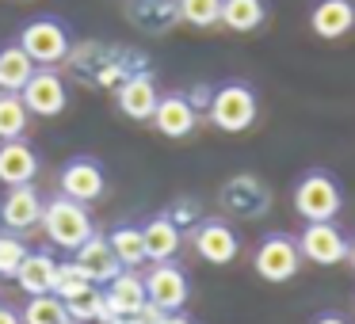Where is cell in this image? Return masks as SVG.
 Wrapping results in <instances>:
<instances>
[{"mask_svg":"<svg viewBox=\"0 0 355 324\" xmlns=\"http://www.w3.org/2000/svg\"><path fill=\"white\" fill-rule=\"evenodd\" d=\"M19 316H24V324H58L65 321V301L58 298V294H35V298H27V305L19 309Z\"/></svg>","mask_w":355,"mask_h":324,"instance_id":"cell-28","label":"cell"},{"mask_svg":"<svg viewBox=\"0 0 355 324\" xmlns=\"http://www.w3.org/2000/svg\"><path fill=\"white\" fill-rule=\"evenodd\" d=\"M141 278H146L149 305H157L161 313H180L187 305V298H191V278H187V271L176 260L149 263Z\"/></svg>","mask_w":355,"mask_h":324,"instance_id":"cell-9","label":"cell"},{"mask_svg":"<svg viewBox=\"0 0 355 324\" xmlns=\"http://www.w3.org/2000/svg\"><path fill=\"white\" fill-rule=\"evenodd\" d=\"M31 126V111H27L19 92H0V141L8 138H24Z\"/></svg>","mask_w":355,"mask_h":324,"instance_id":"cell-27","label":"cell"},{"mask_svg":"<svg viewBox=\"0 0 355 324\" xmlns=\"http://www.w3.org/2000/svg\"><path fill=\"white\" fill-rule=\"evenodd\" d=\"M65 313H69L73 321H80V324H111L107 301H103V286H88V290L77 294V298H69L65 301Z\"/></svg>","mask_w":355,"mask_h":324,"instance_id":"cell-26","label":"cell"},{"mask_svg":"<svg viewBox=\"0 0 355 324\" xmlns=\"http://www.w3.org/2000/svg\"><path fill=\"white\" fill-rule=\"evenodd\" d=\"M268 0H222V27L233 35H252L268 24Z\"/></svg>","mask_w":355,"mask_h":324,"instance_id":"cell-23","label":"cell"},{"mask_svg":"<svg viewBox=\"0 0 355 324\" xmlns=\"http://www.w3.org/2000/svg\"><path fill=\"white\" fill-rule=\"evenodd\" d=\"M31 248L24 244V233H12V229H0V278H16L19 263L27 260Z\"/></svg>","mask_w":355,"mask_h":324,"instance_id":"cell-30","label":"cell"},{"mask_svg":"<svg viewBox=\"0 0 355 324\" xmlns=\"http://www.w3.org/2000/svg\"><path fill=\"white\" fill-rule=\"evenodd\" d=\"M157 324H195V321H191V316L184 313V309H180V313H164V316H161V321H157Z\"/></svg>","mask_w":355,"mask_h":324,"instance_id":"cell-35","label":"cell"},{"mask_svg":"<svg viewBox=\"0 0 355 324\" xmlns=\"http://www.w3.org/2000/svg\"><path fill=\"white\" fill-rule=\"evenodd\" d=\"M58 324H80V321H73V316H65V321H58Z\"/></svg>","mask_w":355,"mask_h":324,"instance_id":"cell-38","label":"cell"},{"mask_svg":"<svg viewBox=\"0 0 355 324\" xmlns=\"http://www.w3.org/2000/svg\"><path fill=\"white\" fill-rule=\"evenodd\" d=\"M187 100H191V107L199 111V115H207V107H210V96H214V88L210 84H195L191 92H184Z\"/></svg>","mask_w":355,"mask_h":324,"instance_id":"cell-33","label":"cell"},{"mask_svg":"<svg viewBox=\"0 0 355 324\" xmlns=\"http://www.w3.org/2000/svg\"><path fill=\"white\" fill-rule=\"evenodd\" d=\"M19 96H24L27 111H31L35 118H58L69 107V84H65V77L58 69H50V65H39Z\"/></svg>","mask_w":355,"mask_h":324,"instance_id":"cell-12","label":"cell"},{"mask_svg":"<svg viewBox=\"0 0 355 324\" xmlns=\"http://www.w3.org/2000/svg\"><path fill=\"white\" fill-rule=\"evenodd\" d=\"M103 301H107L111 324L126 321V316H138L141 309L149 305V294H146V278H141V271L123 267L107 286H103Z\"/></svg>","mask_w":355,"mask_h":324,"instance_id":"cell-13","label":"cell"},{"mask_svg":"<svg viewBox=\"0 0 355 324\" xmlns=\"http://www.w3.org/2000/svg\"><path fill=\"white\" fill-rule=\"evenodd\" d=\"M187 240H191L195 255L207 260L210 267H225L241 255V237L225 217H199V222L187 229Z\"/></svg>","mask_w":355,"mask_h":324,"instance_id":"cell-8","label":"cell"},{"mask_svg":"<svg viewBox=\"0 0 355 324\" xmlns=\"http://www.w3.org/2000/svg\"><path fill=\"white\" fill-rule=\"evenodd\" d=\"M218 206L237 222H260L271 210V187L252 172H237L218 187Z\"/></svg>","mask_w":355,"mask_h":324,"instance_id":"cell-6","label":"cell"},{"mask_svg":"<svg viewBox=\"0 0 355 324\" xmlns=\"http://www.w3.org/2000/svg\"><path fill=\"white\" fill-rule=\"evenodd\" d=\"M16 42L24 46V54L31 57L35 65L58 69V65H65V57H69V50H73V31L62 16H35L19 27Z\"/></svg>","mask_w":355,"mask_h":324,"instance_id":"cell-4","label":"cell"},{"mask_svg":"<svg viewBox=\"0 0 355 324\" xmlns=\"http://www.w3.org/2000/svg\"><path fill=\"white\" fill-rule=\"evenodd\" d=\"M88 286H96V282H88L85 278V271L77 267L73 260H65V263H58V278H54V294L62 301H69V298H77L80 290H88Z\"/></svg>","mask_w":355,"mask_h":324,"instance_id":"cell-31","label":"cell"},{"mask_svg":"<svg viewBox=\"0 0 355 324\" xmlns=\"http://www.w3.org/2000/svg\"><path fill=\"white\" fill-rule=\"evenodd\" d=\"M252 271L271 286H283L291 282L294 275L302 271V252H298V240L291 233H268V237L256 244L252 252Z\"/></svg>","mask_w":355,"mask_h":324,"instance_id":"cell-7","label":"cell"},{"mask_svg":"<svg viewBox=\"0 0 355 324\" xmlns=\"http://www.w3.org/2000/svg\"><path fill=\"white\" fill-rule=\"evenodd\" d=\"M123 16L141 35H168L180 24V0H123Z\"/></svg>","mask_w":355,"mask_h":324,"instance_id":"cell-18","label":"cell"},{"mask_svg":"<svg viewBox=\"0 0 355 324\" xmlns=\"http://www.w3.org/2000/svg\"><path fill=\"white\" fill-rule=\"evenodd\" d=\"M141 240H146V260L149 263L176 260V252L184 248V229L161 210V214L141 222Z\"/></svg>","mask_w":355,"mask_h":324,"instance_id":"cell-21","label":"cell"},{"mask_svg":"<svg viewBox=\"0 0 355 324\" xmlns=\"http://www.w3.org/2000/svg\"><path fill=\"white\" fill-rule=\"evenodd\" d=\"M294 240H298L302 260L317 263V267H336L347 260V237L336 222H306Z\"/></svg>","mask_w":355,"mask_h":324,"instance_id":"cell-11","label":"cell"},{"mask_svg":"<svg viewBox=\"0 0 355 324\" xmlns=\"http://www.w3.org/2000/svg\"><path fill=\"white\" fill-rule=\"evenodd\" d=\"M42 206H46V199L39 195L35 183L8 187L4 199H0V225L12 229V233H31V229H39V222H42Z\"/></svg>","mask_w":355,"mask_h":324,"instance_id":"cell-14","label":"cell"},{"mask_svg":"<svg viewBox=\"0 0 355 324\" xmlns=\"http://www.w3.org/2000/svg\"><path fill=\"white\" fill-rule=\"evenodd\" d=\"M180 24L195 31H210L222 24V0H180Z\"/></svg>","mask_w":355,"mask_h":324,"instance_id":"cell-29","label":"cell"},{"mask_svg":"<svg viewBox=\"0 0 355 324\" xmlns=\"http://www.w3.org/2000/svg\"><path fill=\"white\" fill-rule=\"evenodd\" d=\"M65 65H69V73L85 88H111V92H115L126 77H134V73H149V69H153L141 50L119 46V42H96V39L73 42Z\"/></svg>","mask_w":355,"mask_h":324,"instance_id":"cell-1","label":"cell"},{"mask_svg":"<svg viewBox=\"0 0 355 324\" xmlns=\"http://www.w3.org/2000/svg\"><path fill=\"white\" fill-rule=\"evenodd\" d=\"M39 172H42V156L35 153V145L27 138L0 141V183H4V187L35 183Z\"/></svg>","mask_w":355,"mask_h":324,"instance_id":"cell-19","label":"cell"},{"mask_svg":"<svg viewBox=\"0 0 355 324\" xmlns=\"http://www.w3.org/2000/svg\"><path fill=\"white\" fill-rule=\"evenodd\" d=\"M119 324H123V321H119Z\"/></svg>","mask_w":355,"mask_h":324,"instance_id":"cell-39","label":"cell"},{"mask_svg":"<svg viewBox=\"0 0 355 324\" xmlns=\"http://www.w3.org/2000/svg\"><path fill=\"white\" fill-rule=\"evenodd\" d=\"M39 229L46 233V240L54 248L73 252V248H80L96 233V222H92V214H88L85 202H77V199H69V195L58 191L54 199H46V206H42Z\"/></svg>","mask_w":355,"mask_h":324,"instance_id":"cell-2","label":"cell"},{"mask_svg":"<svg viewBox=\"0 0 355 324\" xmlns=\"http://www.w3.org/2000/svg\"><path fill=\"white\" fill-rule=\"evenodd\" d=\"M199 111L191 107V100H187L184 92H161V100H157V111H153V130L161 134V138L168 141H184L195 134V126H199Z\"/></svg>","mask_w":355,"mask_h":324,"instance_id":"cell-15","label":"cell"},{"mask_svg":"<svg viewBox=\"0 0 355 324\" xmlns=\"http://www.w3.org/2000/svg\"><path fill=\"white\" fill-rule=\"evenodd\" d=\"M54 278H58V260L50 248H31L27 260L16 271V282L27 298H35V294H54Z\"/></svg>","mask_w":355,"mask_h":324,"instance_id":"cell-22","label":"cell"},{"mask_svg":"<svg viewBox=\"0 0 355 324\" xmlns=\"http://www.w3.org/2000/svg\"><path fill=\"white\" fill-rule=\"evenodd\" d=\"M313 324H347V316H340V313H321V316H313Z\"/></svg>","mask_w":355,"mask_h":324,"instance_id":"cell-36","label":"cell"},{"mask_svg":"<svg viewBox=\"0 0 355 324\" xmlns=\"http://www.w3.org/2000/svg\"><path fill=\"white\" fill-rule=\"evenodd\" d=\"M157 100H161V88H157L153 69L149 73H134L123 84L115 88V107L123 111L130 123H149L157 111Z\"/></svg>","mask_w":355,"mask_h":324,"instance_id":"cell-16","label":"cell"},{"mask_svg":"<svg viewBox=\"0 0 355 324\" xmlns=\"http://www.w3.org/2000/svg\"><path fill=\"white\" fill-rule=\"evenodd\" d=\"M107 240H111V248H115V255H119V263H123V267L138 271L141 263H149L146 260V240H141V225L123 222V225H115V229L107 233Z\"/></svg>","mask_w":355,"mask_h":324,"instance_id":"cell-25","label":"cell"},{"mask_svg":"<svg viewBox=\"0 0 355 324\" xmlns=\"http://www.w3.org/2000/svg\"><path fill=\"white\" fill-rule=\"evenodd\" d=\"M73 263H77V267L85 271V278H88V282H96V286H107L111 278L123 271V263H119V255H115V248H111L107 233H100V229H96L80 248H73Z\"/></svg>","mask_w":355,"mask_h":324,"instance_id":"cell-17","label":"cell"},{"mask_svg":"<svg viewBox=\"0 0 355 324\" xmlns=\"http://www.w3.org/2000/svg\"><path fill=\"white\" fill-rule=\"evenodd\" d=\"M39 65L24 54L19 42H4L0 46V92H24V84L31 80V73Z\"/></svg>","mask_w":355,"mask_h":324,"instance_id":"cell-24","label":"cell"},{"mask_svg":"<svg viewBox=\"0 0 355 324\" xmlns=\"http://www.w3.org/2000/svg\"><path fill=\"white\" fill-rule=\"evenodd\" d=\"M309 31L324 42H340L355 31V0H317L309 8Z\"/></svg>","mask_w":355,"mask_h":324,"instance_id":"cell-20","label":"cell"},{"mask_svg":"<svg viewBox=\"0 0 355 324\" xmlns=\"http://www.w3.org/2000/svg\"><path fill=\"white\" fill-rule=\"evenodd\" d=\"M207 118H210V126L222 130V134L252 130L256 118H260V100H256L252 84H245V80H225V84H218L214 96H210Z\"/></svg>","mask_w":355,"mask_h":324,"instance_id":"cell-3","label":"cell"},{"mask_svg":"<svg viewBox=\"0 0 355 324\" xmlns=\"http://www.w3.org/2000/svg\"><path fill=\"white\" fill-rule=\"evenodd\" d=\"M0 324H24V316H19V309H12L8 301H0Z\"/></svg>","mask_w":355,"mask_h":324,"instance_id":"cell-34","label":"cell"},{"mask_svg":"<svg viewBox=\"0 0 355 324\" xmlns=\"http://www.w3.org/2000/svg\"><path fill=\"white\" fill-rule=\"evenodd\" d=\"M347 263L355 267V237H347Z\"/></svg>","mask_w":355,"mask_h":324,"instance_id":"cell-37","label":"cell"},{"mask_svg":"<svg viewBox=\"0 0 355 324\" xmlns=\"http://www.w3.org/2000/svg\"><path fill=\"white\" fill-rule=\"evenodd\" d=\"M164 214H168L172 222L180 225V229H191V225L199 222V206H195V199H180L176 206H168Z\"/></svg>","mask_w":355,"mask_h":324,"instance_id":"cell-32","label":"cell"},{"mask_svg":"<svg viewBox=\"0 0 355 324\" xmlns=\"http://www.w3.org/2000/svg\"><path fill=\"white\" fill-rule=\"evenodd\" d=\"M58 191L92 206V202H100L107 195V172H103V164L96 156H85V153L69 156L62 164V176H58Z\"/></svg>","mask_w":355,"mask_h":324,"instance_id":"cell-10","label":"cell"},{"mask_svg":"<svg viewBox=\"0 0 355 324\" xmlns=\"http://www.w3.org/2000/svg\"><path fill=\"white\" fill-rule=\"evenodd\" d=\"M344 210V191H340L336 176L324 168H309L294 183V214L302 222H336Z\"/></svg>","mask_w":355,"mask_h":324,"instance_id":"cell-5","label":"cell"}]
</instances>
